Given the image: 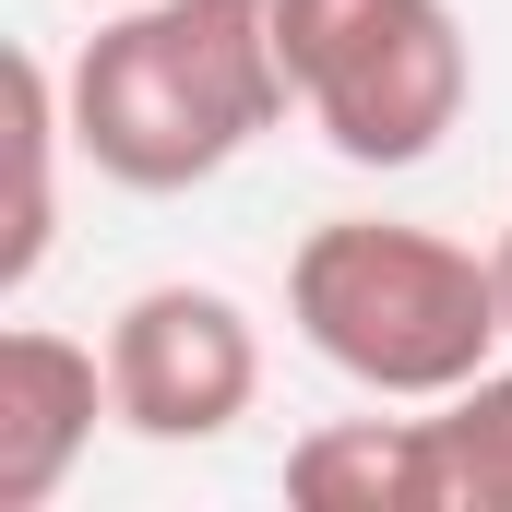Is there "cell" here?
I'll use <instances>...</instances> for the list:
<instances>
[{
	"label": "cell",
	"mask_w": 512,
	"mask_h": 512,
	"mask_svg": "<svg viewBox=\"0 0 512 512\" xmlns=\"http://www.w3.org/2000/svg\"><path fill=\"white\" fill-rule=\"evenodd\" d=\"M60 108H72V155L96 179L203 191L215 167H239L298 108L274 0H120L72 48Z\"/></svg>",
	"instance_id": "cell-1"
},
{
	"label": "cell",
	"mask_w": 512,
	"mask_h": 512,
	"mask_svg": "<svg viewBox=\"0 0 512 512\" xmlns=\"http://www.w3.org/2000/svg\"><path fill=\"white\" fill-rule=\"evenodd\" d=\"M286 322L322 370H346L382 405H441L512 346L489 251H465L441 227H393V215L310 227L286 262Z\"/></svg>",
	"instance_id": "cell-2"
},
{
	"label": "cell",
	"mask_w": 512,
	"mask_h": 512,
	"mask_svg": "<svg viewBox=\"0 0 512 512\" xmlns=\"http://www.w3.org/2000/svg\"><path fill=\"white\" fill-rule=\"evenodd\" d=\"M274 36L310 131L346 167H429L477 96L453 0H274Z\"/></svg>",
	"instance_id": "cell-3"
},
{
	"label": "cell",
	"mask_w": 512,
	"mask_h": 512,
	"mask_svg": "<svg viewBox=\"0 0 512 512\" xmlns=\"http://www.w3.org/2000/svg\"><path fill=\"white\" fill-rule=\"evenodd\" d=\"M108 405L131 441H227L262 405V334L227 286H143L108 322Z\"/></svg>",
	"instance_id": "cell-4"
},
{
	"label": "cell",
	"mask_w": 512,
	"mask_h": 512,
	"mask_svg": "<svg viewBox=\"0 0 512 512\" xmlns=\"http://www.w3.org/2000/svg\"><path fill=\"white\" fill-rule=\"evenodd\" d=\"M108 405V346H72L48 322H12L0 334V512H48L60 477L84 465Z\"/></svg>",
	"instance_id": "cell-5"
},
{
	"label": "cell",
	"mask_w": 512,
	"mask_h": 512,
	"mask_svg": "<svg viewBox=\"0 0 512 512\" xmlns=\"http://www.w3.org/2000/svg\"><path fill=\"white\" fill-rule=\"evenodd\" d=\"M286 501L310 512H441V441L429 417H334L286 441Z\"/></svg>",
	"instance_id": "cell-6"
},
{
	"label": "cell",
	"mask_w": 512,
	"mask_h": 512,
	"mask_svg": "<svg viewBox=\"0 0 512 512\" xmlns=\"http://www.w3.org/2000/svg\"><path fill=\"white\" fill-rule=\"evenodd\" d=\"M60 143H72V108H60V72L36 48H12V227H0V286L24 298L36 262L60 239Z\"/></svg>",
	"instance_id": "cell-7"
},
{
	"label": "cell",
	"mask_w": 512,
	"mask_h": 512,
	"mask_svg": "<svg viewBox=\"0 0 512 512\" xmlns=\"http://www.w3.org/2000/svg\"><path fill=\"white\" fill-rule=\"evenodd\" d=\"M429 441H441V512H512V370L501 358L465 393H441Z\"/></svg>",
	"instance_id": "cell-8"
},
{
	"label": "cell",
	"mask_w": 512,
	"mask_h": 512,
	"mask_svg": "<svg viewBox=\"0 0 512 512\" xmlns=\"http://www.w3.org/2000/svg\"><path fill=\"white\" fill-rule=\"evenodd\" d=\"M489 274H501V322H512V227L489 239Z\"/></svg>",
	"instance_id": "cell-9"
},
{
	"label": "cell",
	"mask_w": 512,
	"mask_h": 512,
	"mask_svg": "<svg viewBox=\"0 0 512 512\" xmlns=\"http://www.w3.org/2000/svg\"><path fill=\"white\" fill-rule=\"evenodd\" d=\"M96 12H120V0H96Z\"/></svg>",
	"instance_id": "cell-10"
}]
</instances>
